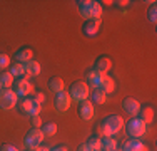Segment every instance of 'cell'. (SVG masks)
I'll list each match as a JSON object with an SVG mask.
<instances>
[{"mask_svg":"<svg viewBox=\"0 0 157 151\" xmlns=\"http://www.w3.org/2000/svg\"><path fill=\"white\" fill-rule=\"evenodd\" d=\"M121 151H147V146L140 139H127Z\"/></svg>","mask_w":157,"mask_h":151,"instance_id":"9a60e30c","label":"cell"},{"mask_svg":"<svg viewBox=\"0 0 157 151\" xmlns=\"http://www.w3.org/2000/svg\"><path fill=\"white\" fill-rule=\"evenodd\" d=\"M0 86H2V89H10L13 86V76L9 71L0 72Z\"/></svg>","mask_w":157,"mask_h":151,"instance_id":"ffe728a7","label":"cell"},{"mask_svg":"<svg viewBox=\"0 0 157 151\" xmlns=\"http://www.w3.org/2000/svg\"><path fill=\"white\" fill-rule=\"evenodd\" d=\"M50 151H67L65 146H55V148H52Z\"/></svg>","mask_w":157,"mask_h":151,"instance_id":"d6a6232c","label":"cell"},{"mask_svg":"<svg viewBox=\"0 0 157 151\" xmlns=\"http://www.w3.org/2000/svg\"><path fill=\"white\" fill-rule=\"evenodd\" d=\"M0 91H2V86H0Z\"/></svg>","mask_w":157,"mask_h":151,"instance_id":"e575fe53","label":"cell"},{"mask_svg":"<svg viewBox=\"0 0 157 151\" xmlns=\"http://www.w3.org/2000/svg\"><path fill=\"white\" fill-rule=\"evenodd\" d=\"M77 114L80 119L84 121H90L95 114V109H94V104L90 101H82L78 103V108H77Z\"/></svg>","mask_w":157,"mask_h":151,"instance_id":"9c48e42d","label":"cell"},{"mask_svg":"<svg viewBox=\"0 0 157 151\" xmlns=\"http://www.w3.org/2000/svg\"><path fill=\"white\" fill-rule=\"evenodd\" d=\"M122 109L127 112V114H130L132 118H136L137 112L140 111V104L137 99H134V97H124V101H122Z\"/></svg>","mask_w":157,"mask_h":151,"instance_id":"8fae6325","label":"cell"},{"mask_svg":"<svg viewBox=\"0 0 157 151\" xmlns=\"http://www.w3.org/2000/svg\"><path fill=\"white\" fill-rule=\"evenodd\" d=\"M89 97H90V103L92 104H104L107 101V94L100 92L99 89H94L90 94H89Z\"/></svg>","mask_w":157,"mask_h":151,"instance_id":"44dd1931","label":"cell"},{"mask_svg":"<svg viewBox=\"0 0 157 151\" xmlns=\"http://www.w3.org/2000/svg\"><path fill=\"white\" fill-rule=\"evenodd\" d=\"M124 119H122V116L119 114H112V116H107V118H104L100 121L99 128H97V131H99V134L102 136H115L117 133H121V129L124 128Z\"/></svg>","mask_w":157,"mask_h":151,"instance_id":"6da1fadb","label":"cell"},{"mask_svg":"<svg viewBox=\"0 0 157 151\" xmlns=\"http://www.w3.org/2000/svg\"><path fill=\"white\" fill-rule=\"evenodd\" d=\"M48 89L52 91V92H60V91H63V81L60 77H52V79H48Z\"/></svg>","mask_w":157,"mask_h":151,"instance_id":"7402d4cb","label":"cell"},{"mask_svg":"<svg viewBox=\"0 0 157 151\" xmlns=\"http://www.w3.org/2000/svg\"><path fill=\"white\" fill-rule=\"evenodd\" d=\"M18 109H20L22 114L30 116V112H32V99H29V97H24V99L20 101V104H18Z\"/></svg>","mask_w":157,"mask_h":151,"instance_id":"cb8c5ba5","label":"cell"},{"mask_svg":"<svg viewBox=\"0 0 157 151\" xmlns=\"http://www.w3.org/2000/svg\"><path fill=\"white\" fill-rule=\"evenodd\" d=\"M100 29V18L99 20H85L82 25V32L85 37H95Z\"/></svg>","mask_w":157,"mask_h":151,"instance_id":"7c38bea8","label":"cell"},{"mask_svg":"<svg viewBox=\"0 0 157 151\" xmlns=\"http://www.w3.org/2000/svg\"><path fill=\"white\" fill-rule=\"evenodd\" d=\"M147 17H149V20H151L152 24L157 22V5H155V2L151 3V7H149V10H147Z\"/></svg>","mask_w":157,"mask_h":151,"instance_id":"4316f807","label":"cell"},{"mask_svg":"<svg viewBox=\"0 0 157 151\" xmlns=\"http://www.w3.org/2000/svg\"><path fill=\"white\" fill-rule=\"evenodd\" d=\"M92 69L97 71V72H100L102 76H105L112 69V60L107 57V55H99V57L95 59L94 67H92Z\"/></svg>","mask_w":157,"mask_h":151,"instance_id":"30bf717a","label":"cell"},{"mask_svg":"<svg viewBox=\"0 0 157 151\" xmlns=\"http://www.w3.org/2000/svg\"><path fill=\"white\" fill-rule=\"evenodd\" d=\"M102 77L104 76L100 74V72H97V71H89L87 76H85V84L89 86V89H97L99 88V84H100V81H102Z\"/></svg>","mask_w":157,"mask_h":151,"instance_id":"5bb4252c","label":"cell"},{"mask_svg":"<svg viewBox=\"0 0 157 151\" xmlns=\"http://www.w3.org/2000/svg\"><path fill=\"white\" fill-rule=\"evenodd\" d=\"M85 145H87L92 151H100V136L99 134L89 136V139H87V143H85Z\"/></svg>","mask_w":157,"mask_h":151,"instance_id":"603a6c76","label":"cell"},{"mask_svg":"<svg viewBox=\"0 0 157 151\" xmlns=\"http://www.w3.org/2000/svg\"><path fill=\"white\" fill-rule=\"evenodd\" d=\"M124 126H125V133L130 139H139L145 134V131H147V124L142 123L139 118H132L127 124H124Z\"/></svg>","mask_w":157,"mask_h":151,"instance_id":"277c9868","label":"cell"},{"mask_svg":"<svg viewBox=\"0 0 157 151\" xmlns=\"http://www.w3.org/2000/svg\"><path fill=\"white\" fill-rule=\"evenodd\" d=\"M137 118H139L142 123L149 124L154 121V109L151 108V106H145V108H140V111L137 112Z\"/></svg>","mask_w":157,"mask_h":151,"instance_id":"ac0fdd59","label":"cell"},{"mask_svg":"<svg viewBox=\"0 0 157 151\" xmlns=\"http://www.w3.org/2000/svg\"><path fill=\"white\" fill-rule=\"evenodd\" d=\"M29 151H30V149H29Z\"/></svg>","mask_w":157,"mask_h":151,"instance_id":"8d00e7d4","label":"cell"},{"mask_svg":"<svg viewBox=\"0 0 157 151\" xmlns=\"http://www.w3.org/2000/svg\"><path fill=\"white\" fill-rule=\"evenodd\" d=\"M89 94H90V89H89V86L85 84L84 81H75V82H72L70 88H69V96H70V99L75 101V103L87 101Z\"/></svg>","mask_w":157,"mask_h":151,"instance_id":"3957f363","label":"cell"},{"mask_svg":"<svg viewBox=\"0 0 157 151\" xmlns=\"http://www.w3.org/2000/svg\"><path fill=\"white\" fill-rule=\"evenodd\" d=\"M18 96L12 89H2L0 91V109L2 111H10L17 106Z\"/></svg>","mask_w":157,"mask_h":151,"instance_id":"8992f818","label":"cell"},{"mask_svg":"<svg viewBox=\"0 0 157 151\" xmlns=\"http://www.w3.org/2000/svg\"><path fill=\"white\" fill-rule=\"evenodd\" d=\"M0 151H18V148L13 145H2L0 146Z\"/></svg>","mask_w":157,"mask_h":151,"instance_id":"f546056e","label":"cell"},{"mask_svg":"<svg viewBox=\"0 0 157 151\" xmlns=\"http://www.w3.org/2000/svg\"><path fill=\"white\" fill-rule=\"evenodd\" d=\"M114 151H117V149H114Z\"/></svg>","mask_w":157,"mask_h":151,"instance_id":"d590c367","label":"cell"},{"mask_svg":"<svg viewBox=\"0 0 157 151\" xmlns=\"http://www.w3.org/2000/svg\"><path fill=\"white\" fill-rule=\"evenodd\" d=\"M40 74V64L37 60H29V62L24 64V77H35V76Z\"/></svg>","mask_w":157,"mask_h":151,"instance_id":"4fadbf2b","label":"cell"},{"mask_svg":"<svg viewBox=\"0 0 157 151\" xmlns=\"http://www.w3.org/2000/svg\"><path fill=\"white\" fill-rule=\"evenodd\" d=\"M32 57H33V52H32V49L27 47V45H22V47L15 52V59H17V62H20V64H25V62H29V60H32Z\"/></svg>","mask_w":157,"mask_h":151,"instance_id":"2e32d148","label":"cell"},{"mask_svg":"<svg viewBox=\"0 0 157 151\" xmlns=\"http://www.w3.org/2000/svg\"><path fill=\"white\" fill-rule=\"evenodd\" d=\"M114 149H117V141L112 136L100 138V151H114Z\"/></svg>","mask_w":157,"mask_h":151,"instance_id":"d6986e66","label":"cell"},{"mask_svg":"<svg viewBox=\"0 0 157 151\" xmlns=\"http://www.w3.org/2000/svg\"><path fill=\"white\" fill-rule=\"evenodd\" d=\"M44 139V134L40 131V128H32L24 138V143H25V148L30 149V151H35L37 148H40V143Z\"/></svg>","mask_w":157,"mask_h":151,"instance_id":"5b68a950","label":"cell"},{"mask_svg":"<svg viewBox=\"0 0 157 151\" xmlns=\"http://www.w3.org/2000/svg\"><path fill=\"white\" fill-rule=\"evenodd\" d=\"M10 66V57L7 54H0V69H5Z\"/></svg>","mask_w":157,"mask_h":151,"instance_id":"83f0119b","label":"cell"},{"mask_svg":"<svg viewBox=\"0 0 157 151\" xmlns=\"http://www.w3.org/2000/svg\"><path fill=\"white\" fill-rule=\"evenodd\" d=\"M10 67V71L9 72L13 76V77H24V64H20V62H13L12 66H9Z\"/></svg>","mask_w":157,"mask_h":151,"instance_id":"d4e9b609","label":"cell"},{"mask_svg":"<svg viewBox=\"0 0 157 151\" xmlns=\"http://www.w3.org/2000/svg\"><path fill=\"white\" fill-rule=\"evenodd\" d=\"M13 92L17 94L18 97H27L33 92V86L30 84L27 77H18L15 82H13Z\"/></svg>","mask_w":157,"mask_h":151,"instance_id":"ba28073f","label":"cell"},{"mask_svg":"<svg viewBox=\"0 0 157 151\" xmlns=\"http://www.w3.org/2000/svg\"><path fill=\"white\" fill-rule=\"evenodd\" d=\"M30 123H32V126L33 128H42V119H40V116H32L30 118Z\"/></svg>","mask_w":157,"mask_h":151,"instance_id":"f1b7e54d","label":"cell"},{"mask_svg":"<svg viewBox=\"0 0 157 151\" xmlns=\"http://www.w3.org/2000/svg\"><path fill=\"white\" fill-rule=\"evenodd\" d=\"M40 131H42L44 136H54L57 133V124L55 123H45V124H42Z\"/></svg>","mask_w":157,"mask_h":151,"instance_id":"484cf974","label":"cell"},{"mask_svg":"<svg viewBox=\"0 0 157 151\" xmlns=\"http://www.w3.org/2000/svg\"><path fill=\"white\" fill-rule=\"evenodd\" d=\"M77 151H92V149H90V148H89V146L84 143V145H80V146L77 148Z\"/></svg>","mask_w":157,"mask_h":151,"instance_id":"1f68e13d","label":"cell"},{"mask_svg":"<svg viewBox=\"0 0 157 151\" xmlns=\"http://www.w3.org/2000/svg\"><path fill=\"white\" fill-rule=\"evenodd\" d=\"M70 104H72V99H70L69 92L67 91H60V92L55 94V99H54V106L57 109L59 114H65L69 111Z\"/></svg>","mask_w":157,"mask_h":151,"instance_id":"52a82bcc","label":"cell"},{"mask_svg":"<svg viewBox=\"0 0 157 151\" xmlns=\"http://www.w3.org/2000/svg\"><path fill=\"white\" fill-rule=\"evenodd\" d=\"M33 99H35L37 103H40V104H42L44 101H45V94H44V92H39V94H37L35 97H33Z\"/></svg>","mask_w":157,"mask_h":151,"instance_id":"4dcf8cb0","label":"cell"},{"mask_svg":"<svg viewBox=\"0 0 157 151\" xmlns=\"http://www.w3.org/2000/svg\"><path fill=\"white\" fill-rule=\"evenodd\" d=\"M100 91V92H104V94H110L112 91L115 89V82H114V79L110 77L109 74H105L102 77V81H100V84H99V88H97Z\"/></svg>","mask_w":157,"mask_h":151,"instance_id":"e0dca14e","label":"cell"},{"mask_svg":"<svg viewBox=\"0 0 157 151\" xmlns=\"http://www.w3.org/2000/svg\"><path fill=\"white\" fill-rule=\"evenodd\" d=\"M35 151H50V149H48V148H44V146H40V148H37Z\"/></svg>","mask_w":157,"mask_h":151,"instance_id":"836d02e7","label":"cell"},{"mask_svg":"<svg viewBox=\"0 0 157 151\" xmlns=\"http://www.w3.org/2000/svg\"><path fill=\"white\" fill-rule=\"evenodd\" d=\"M77 9L85 20H99L102 15V5L100 2H94V0H77Z\"/></svg>","mask_w":157,"mask_h":151,"instance_id":"7a4b0ae2","label":"cell"}]
</instances>
